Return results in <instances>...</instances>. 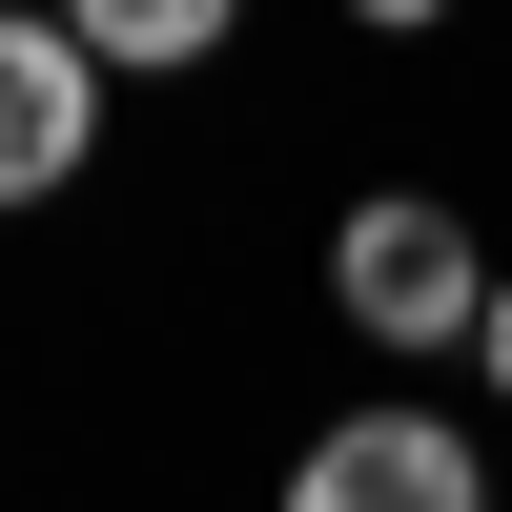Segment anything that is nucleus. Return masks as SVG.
<instances>
[{"label": "nucleus", "mask_w": 512, "mask_h": 512, "mask_svg": "<svg viewBox=\"0 0 512 512\" xmlns=\"http://www.w3.org/2000/svg\"><path fill=\"white\" fill-rule=\"evenodd\" d=\"M472 390H492V431H512V267H492V328H472Z\"/></svg>", "instance_id": "obj_5"}, {"label": "nucleus", "mask_w": 512, "mask_h": 512, "mask_svg": "<svg viewBox=\"0 0 512 512\" xmlns=\"http://www.w3.org/2000/svg\"><path fill=\"white\" fill-rule=\"evenodd\" d=\"M267 512H492V431L431 410V390H369L267 472Z\"/></svg>", "instance_id": "obj_2"}, {"label": "nucleus", "mask_w": 512, "mask_h": 512, "mask_svg": "<svg viewBox=\"0 0 512 512\" xmlns=\"http://www.w3.org/2000/svg\"><path fill=\"white\" fill-rule=\"evenodd\" d=\"M62 41H82L103 82H205V62L246 41V0H62Z\"/></svg>", "instance_id": "obj_4"}, {"label": "nucleus", "mask_w": 512, "mask_h": 512, "mask_svg": "<svg viewBox=\"0 0 512 512\" xmlns=\"http://www.w3.org/2000/svg\"><path fill=\"white\" fill-rule=\"evenodd\" d=\"M103 103H123V82L62 41V0H0V226L62 205L82 164H103Z\"/></svg>", "instance_id": "obj_3"}, {"label": "nucleus", "mask_w": 512, "mask_h": 512, "mask_svg": "<svg viewBox=\"0 0 512 512\" xmlns=\"http://www.w3.org/2000/svg\"><path fill=\"white\" fill-rule=\"evenodd\" d=\"M492 267H512V246H492L451 185H349V205H328V328H349L390 390H410V369H472Z\"/></svg>", "instance_id": "obj_1"}, {"label": "nucleus", "mask_w": 512, "mask_h": 512, "mask_svg": "<svg viewBox=\"0 0 512 512\" xmlns=\"http://www.w3.org/2000/svg\"><path fill=\"white\" fill-rule=\"evenodd\" d=\"M328 21H349V41H431L451 0H328Z\"/></svg>", "instance_id": "obj_6"}]
</instances>
